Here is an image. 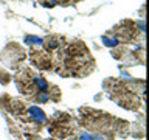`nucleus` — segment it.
Returning a JSON list of instances; mask_svg holds the SVG:
<instances>
[{
    "label": "nucleus",
    "mask_w": 149,
    "mask_h": 140,
    "mask_svg": "<svg viewBox=\"0 0 149 140\" xmlns=\"http://www.w3.org/2000/svg\"><path fill=\"white\" fill-rule=\"evenodd\" d=\"M109 34H112L116 41L120 42V45H127L132 44V42H137L138 34L140 33H144V23L140 22V25L135 20H130V19H126V20H121L120 23L112 28L110 31H107Z\"/></svg>",
    "instance_id": "obj_4"
},
{
    "label": "nucleus",
    "mask_w": 149,
    "mask_h": 140,
    "mask_svg": "<svg viewBox=\"0 0 149 140\" xmlns=\"http://www.w3.org/2000/svg\"><path fill=\"white\" fill-rule=\"evenodd\" d=\"M11 81H13L11 72H9V70H6L5 67H2V69H0V83H2L3 86H8Z\"/></svg>",
    "instance_id": "obj_11"
},
{
    "label": "nucleus",
    "mask_w": 149,
    "mask_h": 140,
    "mask_svg": "<svg viewBox=\"0 0 149 140\" xmlns=\"http://www.w3.org/2000/svg\"><path fill=\"white\" fill-rule=\"evenodd\" d=\"M22 121L25 123H30V125H34V126H42V125H47L48 121V117L45 115V112L37 106H31L28 104L25 107V111L22 112V115L19 117Z\"/></svg>",
    "instance_id": "obj_8"
},
{
    "label": "nucleus",
    "mask_w": 149,
    "mask_h": 140,
    "mask_svg": "<svg viewBox=\"0 0 149 140\" xmlns=\"http://www.w3.org/2000/svg\"><path fill=\"white\" fill-rule=\"evenodd\" d=\"M26 58H28L26 50L19 42H9L3 47L2 53H0V59H2L5 67H9L16 72L19 69H22Z\"/></svg>",
    "instance_id": "obj_6"
},
{
    "label": "nucleus",
    "mask_w": 149,
    "mask_h": 140,
    "mask_svg": "<svg viewBox=\"0 0 149 140\" xmlns=\"http://www.w3.org/2000/svg\"><path fill=\"white\" fill-rule=\"evenodd\" d=\"M28 59H30L31 65H34L40 72H48L53 70V55L48 53L44 48H30L26 51Z\"/></svg>",
    "instance_id": "obj_7"
},
{
    "label": "nucleus",
    "mask_w": 149,
    "mask_h": 140,
    "mask_svg": "<svg viewBox=\"0 0 149 140\" xmlns=\"http://www.w3.org/2000/svg\"><path fill=\"white\" fill-rule=\"evenodd\" d=\"M95 58L81 39L64 41L53 53V70L64 78H84L95 70Z\"/></svg>",
    "instance_id": "obj_1"
},
{
    "label": "nucleus",
    "mask_w": 149,
    "mask_h": 140,
    "mask_svg": "<svg viewBox=\"0 0 149 140\" xmlns=\"http://www.w3.org/2000/svg\"><path fill=\"white\" fill-rule=\"evenodd\" d=\"M44 8H53L56 6V0H37Z\"/></svg>",
    "instance_id": "obj_13"
},
{
    "label": "nucleus",
    "mask_w": 149,
    "mask_h": 140,
    "mask_svg": "<svg viewBox=\"0 0 149 140\" xmlns=\"http://www.w3.org/2000/svg\"><path fill=\"white\" fill-rule=\"evenodd\" d=\"M48 132L54 139H67L73 134L74 128V118L67 112H56L53 117H50L47 121Z\"/></svg>",
    "instance_id": "obj_5"
},
{
    "label": "nucleus",
    "mask_w": 149,
    "mask_h": 140,
    "mask_svg": "<svg viewBox=\"0 0 149 140\" xmlns=\"http://www.w3.org/2000/svg\"><path fill=\"white\" fill-rule=\"evenodd\" d=\"M14 83H16L17 90L22 95H25V98L31 103L44 104L50 101L48 90L51 83H48L44 75L34 72L31 67L19 69L14 75Z\"/></svg>",
    "instance_id": "obj_2"
},
{
    "label": "nucleus",
    "mask_w": 149,
    "mask_h": 140,
    "mask_svg": "<svg viewBox=\"0 0 149 140\" xmlns=\"http://www.w3.org/2000/svg\"><path fill=\"white\" fill-rule=\"evenodd\" d=\"M106 93L109 95L116 104L124 107L127 111H138L141 106V100H140L138 93L135 89H132L127 83L121 81L116 78H107L102 83Z\"/></svg>",
    "instance_id": "obj_3"
},
{
    "label": "nucleus",
    "mask_w": 149,
    "mask_h": 140,
    "mask_svg": "<svg viewBox=\"0 0 149 140\" xmlns=\"http://www.w3.org/2000/svg\"><path fill=\"white\" fill-rule=\"evenodd\" d=\"M64 41H65V36H61V34H48L47 37H44V45H42V48L53 55L54 51L64 44Z\"/></svg>",
    "instance_id": "obj_9"
},
{
    "label": "nucleus",
    "mask_w": 149,
    "mask_h": 140,
    "mask_svg": "<svg viewBox=\"0 0 149 140\" xmlns=\"http://www.w3.org/2000/svg\"><path fill=\"white\" fill-rule=\"evenodd\" d=\"M102 44L107 45V47H110V48H115V47H118L120 45V42L115 39L112 34H109V33H106L104 36H102Z\"/></svg>",
    "instance_id": "obj_12"
},
{
    "label": "nucleus",
    "mask_w": 149,
    "mask_h": 140,
    "mask_svg": "<svg viewBox=\"0 0 149 140\" xmlns=\"http://www.w3.org/2000/svg\"><path fill=\"white\" fill-rule=\"evenodd\" d=\"M23 41L30 48H42V45H44V37L34 36V34H26L23 37Z\"/></svg>",
    "instance_id": "obj_10"
}]
</instances>
